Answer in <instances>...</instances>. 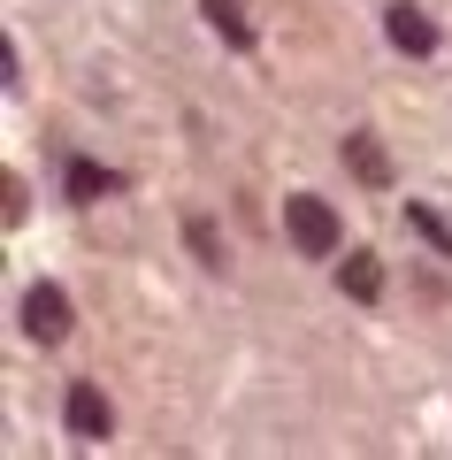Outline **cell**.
<instances>
[{
  "label": "cell",
  "mask_w": 452,
  "mask_h": 460,
  "mask_svg": "<svg viewBox=\"0 0 452 460\" xmlns=\"http://www.w3.org/2000/svg\"><path fill=\"white\" fill-rule=\"evenodd\" d=\"M384 31H391V47H399V54H437V23L421 16V8H406V0L384 16Z\"/></svg>",
  "instance_id": "obj_4"
},
{
  "label": "cell",
  "mask_w": 452,
  "mask_h": 460,
  "mask_svg": "<svg viewBox=\"0 0 452 460\" xmlns=\"http://www.w3.org/2000/svg\"><path fill=\"white\" fill-rule=\"evenodd\" d=\"M345 162H353V177L368 184V192H384V184H391V154L376 146V131H345Z\"/></svg>",
  "instance_id": "obj_5"
},
{
  "label": "cell",
  "mask_w": 452,
  "mask_h": 460,
  "mask_svg": "<svg viewBox=\"0 0 452 460\" xmlns=\"http://www.w3.org/2000/svg\"><path fill=\"white\" fill-rule=\"evenodd\" d=\"M115 192V177L100 162H69V199H108Z\"/></svg>",
  "instance_id": "obj_8"
},
{
  "label": "cell",
  "mask_w": 452,
  "mask_h": 460,
  "mask_svg": "<svg viewBox=\"0 0 452 460\" xmlns=\"http://www.w3.org/2000/svg\"><path fill=\"white\" fill-rule=\"evenodd\" d=\"M284 230H291V246L299 253H338V215H330V199H315V192H291L284 199Z\"/></svg>",
  "instance_id": "obj_1"
},
{
  "label": "cell",
  "mask_w": 452,
  "mask_h": 460,
  "mask_svg": "<svg viewBox=\"0 0 452 460\" xmlns=\"http://www.w3.org/2000/svg\"><path fill=\"white\" fill-rule=\"evenodd\" d=\"M338 284H345V292L360 299V307H376V299H384V261H376V253H345Z\"/></svg>",
  "instance_id": "obj_6"
},
{
  "label": "cell",
  "mask_w": 452,
  "mask_h": 460,
  "mask_svg": "<svg viewBox=\"0 0 452 460\" xmlns=\"http://www.w3.org/2000/svg\"><path fill=\"white\" fill-rule=\"evenodd\" d=\"M184 238H192V253H199L208 269H223V246H215V223H208V215H192V223H184Z\"/></svg>",
  "instance_id": "obj_9"
},
{
  "label": "cell",
  "mask_w": 452,
  "mask_h": 460,
  "mask_svg": "<svg viewBox=\"0 0 452 460\" xmlns=\"http://www.w3.org/2000/svg\"><path fill=\"white\" fill-rule=\"evenodd\" d=\"M445 246H452V230H445Z\"/></svg>",
  "instance_id": "obj_10"
},
{
  "label": "cell",
  "mask_w": 452,
  "mask_h": 460,
  "mask_svg": "<svg viewBox=\"0 0 452 460\" xmlns=\"http://www.w3.org/2000/svg\"><path fill=\"white\" fill-rule=\"evenodd\" d=\"M23 330H31L39 345L69 338V292L62 284H31V292H23Z\"/></svg>",
  "instance_id": "obj_2"
},
{
  "label": "cell",
  "mask_w": 452,
  "mask_h": 460,
  "mask_svg": "<svg viewBox=\"0 0 452 460\" xmlns=\"http://www.w3.org/2000/svg\"><path fill=\"white\" fill-rule=\"evenodd\" d=\"M199 8H208V23L230 39V47H253V23H245V8H238V0H199Z\"/></svg>",
  "instance_id": "obj_7"
},
{
  "label": "cell",
  "mask_w": 452,
  "mask_h": 460,
  "mask_svg": "<svg viewBox=\"0 0 452 460\" xmlns=\"http://www.w3.org/2000/svg\"><path fill=\"white\" fill-rule=\"evenodd\" d=\"M62 422H69V438H84V445H100L115 429V414H108V399H100V384H77V392L62 399Z\"/></svg>",
  "instance_id": "obj_3"
}]
</instances>
